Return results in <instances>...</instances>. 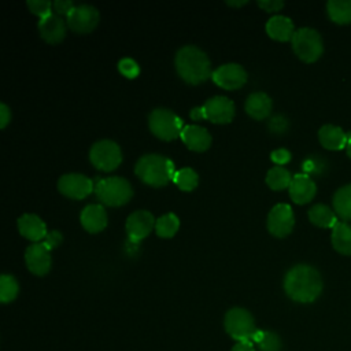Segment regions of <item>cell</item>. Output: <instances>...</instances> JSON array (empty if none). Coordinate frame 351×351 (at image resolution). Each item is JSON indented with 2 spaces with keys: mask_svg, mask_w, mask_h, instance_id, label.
<instances>
[{
  "mask_svg": "<svg viewBox=\"0 0 351 351\" xmlns=\"http://www.w3.org/2000/svg\"><path fill=\"white\" fill-rule=\"evenodd\" d=\"M95 193L97 199L107 206H122L133 196L130 182L119 176H111L97 180L95 184Z\"/></svg>",
  "mask_w": 351,
  "mask_h": 351,
  "instance_id": "277c9868",
  "label": "cell"
},
{
  "mask_svg": "<svg viewBox=\"0 0 351 351\" xmlns=\"http://www.w3.org/2000/svg\"><path fill=\"white\" fill-rule=\"evenodd\" d=\"M289 196L298 204H304L313 200L317 192L315 182L307 174H295L289 184Z\"/></svg>",
  "mask_w": 351,
  "mask_h": 351,
  "instance_id": "e0dca14e",
  "label": "cell"
},
{
  "mask_svg": "<svg viewBox=\"0 0 351 351\" xmlns=\"http://www.w3.org/2000/svg\"><path fill=\"white\" fill-rule=\"evenodd\" d=\"M204 119H208L215 123L230 122L234 117V103L222 95L210 97L203 106Z\"/></svg>",
  "mask_w": 351,
  "mask_h": 351,
  "instance_id": "4fadbf2b",
  "label": "cell"
},
{
  "mask_svg": "<svg viewBox=\"0 0 351 351\" xmlns=\"http://www.w3.org/2000/svg\"><path fill=\"white\" fill-rule=\"evenodd\" d=\"M178 75L189 84H200L211 77V63L207 53L196 45L181 47L174 58Z\"/></svg>",
  "mask_w": 351,
  "mask_h": 351,
  "instance_id": "7a4b0ae2",
  "label": "cell"
},
{
  "mask_svg": "<svg viewBox=\"0 0 351 351\" xmlns=\"http://www.w3.org/2000/svg\"><path fill=\"white\" fill-rule=\"evenodd\" d=\"M292 177L289 170H287L284 166H273L266 173V184L276 191L289 188V184L292 181Z\"/></svg>",
  "mask_w": 351,
  "mask_h": 351,
  "instance_id": "83f0119b",
  "label": "cell"
},
{
  "mask_svg": "<svg viewBox=\"0 0 351 351\" xmlns=\"http://www.w3.org/2000/svg\"><path fill=\"white\" fill-rule=\"evenodd\" d=\"M27 269L37 276H45L51 269V254L43 243H32L25 251Z\"/></svg>",
  "mask_w": 351,
  "mask_h": 351,
  "instance_id": "9a60e30c",
  "label": "cell"
},
{
  "mask_svg": "<svg viewBox=\"0 0 351 351\" xmlns=\"http://www.w3.org/2000/svg\"><path fill=\"white\" fill-rule=\"evenodd\" d=\"M58 189L67 197L84 199L95 189V185L90 178L81 173H66L59 177Z\"/></svg>",
  "mask_w": 351,
  "mask_h": 351,
  "instance_id": "8fae6325",
  "label": "cell"
},
{
  "mask_svg": "<svg viewBox=\"0 0 351 351\" xmlns=\"http://www.w3.org/2000/svg\"><path fill=\"white\" fill-rule=\"evenodd\" d=\"M225 330L237 341H251L256 332L254 317L243 307H233L226 311L223 319Z\"/></svg>",
  "mask_w": 351,
  "mask_h": 351,
  "instance_id": "52a82bcc",
  "label": "cell"
},
{
  "mask_svg": "<svg viewBox=\"0 0 351 351\" xmlns=\"http://www.w3.org/2000/svg\"><path fill=\"white\" fill-rule=\"evenodd\" d=\"M40 36L49 44L60 43L66 36V22L55 12L44 16L38 22Z\"/></svg>",
  "mask_w": 351,
  "mask_h": 351,
  "instance_id": "2e32d148",
  "label": "cell"
},
{
  "mask_svg": "<svg viewBox=\"0 0 351 351\" xmlns=\"http://www.w3.org/2000/svg\"><path fill=\"white\" fill-rule=\"evenodd\" d=\"M295 225V215L289 204L278 203L271 207L267 214V229L277 237L289 234Z\"/></svg>",
  "mask_w": 351,
  "mask_h": 351,
  "instance_id": "30bf717a",
  "label": "cell"
},
{
  "mask_svg": "<svg viewBox=\"0 0 351 351\" xmlns=\"http://www.w3.org/2000/svg\"><path fill=\"white\" fill-rule=\"evenodd\" d=\"M347 155L351 158V140H348V144H347Z\"/></svg>",
  "mask_w": 351,
  "mask_h": 351,
  "instance_id": "ee69618b",
  "label": "cell"
},
{
  "mask_svg": "<svg viewBox=\"0 0 351 351\" xmlns=\"http://www.w3.org/2000/svg\"><path fill=\"white\" fill-rule=\"evenodd\" d=\"M100 19L99 10L90 4L75 5L71 12L66 16L69 27L77 33H89L92 32Z\"/></svg>",
  "mask_w": 351,
  "mask_h": 351,
  "instance_id": "9c48e42d",
  "label": "cell"
},
{
  "mask_svg": "<svg viewBox=\"0 0 351 351\" xmlns=\"http://www.w3.org/2000/svg\"><path fill=\"white\" fill-rule=\"evenodd\" d=\"M266 33L277 41L292 40L295 33L293 22L285 15H273L266 22Z\"/></svg>",
  "mask_w": 351,
  "mask_h": 351,
  "instance_id": "7402d4cb",
  "label": "cell"
},
{
  "mask_svg": "<svg viewBox=\"0 0 351 351\" xmlns=\"http://www.w3.org/2000/svg\"><path fill=\"white\" fill-rule=\"evenodd\" d=\"M318 140L322 147L332 151L343 149L348 144V137L344 133V130L332 123H328L319 128Z\"/></svg>",
  "mask_w": 351,
  "mask_h": 351,
  "instance_id": "44dd1931",
  "label": "cell"
},
{
  "mask_svg": "<svg viewBox=\"0 0 351 351\" xmlns=\"http://www.w3.org/2000/svg\"><path fill=\"white\" fill-rule=\"evenodd\" d=\"M82 226L90 232L96 233L107 226V213L101 204H88L82 208L80 215Z\"/></svg>",
  "mask_w": 351,
  "mask_h": 351,
  "instance_id": "ffe728a7",
  "label": "cell"
},
{
  "mask_svg": "<svg viewBox=\"0 0 351 351\" xmlns=\"http://www.w3.org/2000/svg\"><path fill=\"white\" fill-rule=\"evenodd\" d=\"M89 159L95 167L103 171H110L118 167L122 162V152L115 141L103 138L92 144L89 149Z\"/></svg>",
  "mask_w": 351,
  "mask_h": 351,
  "instance_id": "ba28073f",
  "label": "cell"
},
{
  "mask_svg": "<svg viewBox=\"0 0 351 351\" xmlns=\"http://www.w3.org/2000/svg\"><path fill=\"white\" fill-rule=\"evenodd\" d=\"M245 111L255 119L266 118L273 107V101L270 96L265 92H252L248 95L245 100Z\"/></svg>",
  "mask_w": 351,
  "mask_h": 351,
  "instance_id": "603a6c76",
  "label": "cell"
},
{
  "mask_svg": "<svg viewBox=\"0 0 351 351\" xmlns=\"http://www.w3.org/2000/svg\"><path fill=\"white\" fill-rule=\"evenodd\" d=\"M118 70L126 78H136L140 74V66L132 58H122L118 62Z\"/></svg>",
  "mask_w": 351,
  "mask_h": 351,
  "instance_id": "d6a6232c",
  "label": "cell"
},
{
  "mask_svg": "<svg viewBox=\"0 0 351 351\" xmlns=\"http://www.w3.org/2000/svg\"><path fill=\"white\" fill-rule=\"evenodd\" d=\"M287 125H288L287 119L284 117H281V115H277V117L271 118V121H270V129L273 132H277V133L284 132L287 129Z\"/></svg>",
  "mask_w": 351,
  "mask_h": 351,
  "instance_id": "f35d334b",
  "label": "cell"
},
{
  "mask_svg": "<svg viewBox=\"0 0 351 351\" xmlns=\"http://www.w3.org/2000/svg\"><path fill=\"white\" fill-rule=\"evenodd\" d=\"M155 222L156 219L148 210H136L129 214L125 226L130 241L136 243L148 236L149 232L155 228Z\"/></svg>",
  "mask_w": 351,
  "mask_h": 351,
  "instance_id": "5bb4252c",
  "label": "cell"
},
{
  "mask_svg": "<svg viewBox=\"0 0 351 351\" xmlns=\"http://www.w3.org/2000/svg\"><path fill=\"white\" fill-rule=\"evenodd\" d=\"M29 10L38 15L40 19L52 14V1L49 0H27Z\"/></svg>",
  "mask_w": 351,
  "mask_h": 351,
  "instance_id": "836d02e7",
  "label": "cell"
},
{
  "mask_svg": "<svg viewBox=\"0 0 351 351\" xmlns=\"http://www.w3.org/2000/svg\"><path fill=\"white\" fill-rule=\"evenodd\" d=\"M134 173L145 184L162 186L174 178L176 170L171 159L159 154H147L136 162Z\"/></svg>",
  "mask_w": 351,
  "mask_h": 351,
  "instance_id": "3957f363",
  "label": "cell"
},
{
  "mask_svg": "<svg viewBox=\"0 0 351 351\" xmlns=\"http://www.w3.org/2000/svg\"><path fill=\"white\" fill-rule=\"evenodd\" d=\"M251 341L258 346L261 351H280L281 350V340L277 333L271 330H261L256 329Z\"/></svg>",
  "mask_w": 351,
  "mask_h": 351,
  "instance_id": "f1b7e54d",
  "label": "cell"
},
{
  "mask_svg": "<svg viewBox=\"0 0 351 351\" xmlns=\"http://www.w3.org/2000/svg\"><path fill=\"white\" fill-rule=\"evenodd\" d=\"M180 228V219L174 213H166L156 218L155 232L160 237H171Z\"/></svg>",
  "mask_w": 351,
  "mask_h": 351,
  "instance_id": "f546056e",
  "label": "cell"
},
{
  "mask_svg": "<svg viewBox=\"0 0 351 351\" xmlns=\"http://www.w3.org/2000/svg\"><path fill=\"white\" fill-rule=\"evenodd\" d=\"M293 52L303 62H315L324 52V43L319 33L311 27H300L295 30L291 40Z\"/></svg>",
  "mask_w": 351,
  "mask_h": 351,
  "instance_id": "5b68a950",
  "label": "cell"
},
{
  "mask_svg": "<svg viewBox=\"0 0 351 351\" xmlns=\"http://www.w3.org/2000/svg\"><path fill=\"white\" fill-rule=\"evenodd\" d=\"M326 11L332 22L337 25L351 23V0H329Z\"/></svg>",
  "mask_w": 351,
  "mask_h": 351,
  "instance_id": "484cf974",
  "label": "cell"
},
{
  "mask_svg": "<svg viewBox=\"0 0 351 351\" xmlns=\"http://www.w3.org/2000/svg\"><path fill=\"white\" fill-rule=\"evenodd\" d=\"M191 118L195 119V121H200V119H204V112H203V108L202 106L200 107H193L189 112Z\"/></svg>",
  "mask_w": 351,
  "mask_h": 351,
  "instance_id": "b9f144b4",
  "label": "cell"
},
{
  "mask_svg": "<svg viewBox=\"0 0 351 351\" xmlns=\"http://www.w3.org/2000/svg\"><path fill=\"white\" fill-rule=\"evenodd\" d=\"M173 181L176 185L182 191H192L195 186H197L199 176L192 167H181L176 170Z\"/></svg>",
  "mask_w": 351,
  "mask_h": 351,
  "instance_id": "4dcf8cb0",
  "label": "cell"
},
{
  "mask_svg": "<svg viewBox=\"0 0 351 351\" xmlns=\"http://www.w3.org/2000/svg\"><path fill=\"white\" fill-rule=\"evenodd\" d=\"M333 208L339 218L351 219V184L340 186L333 195Z\"/></svg>",
  "mask_w": 351,
  "mask_h": 351,
  "instance_id": "4316f807",
  "label": "cell"
},
{
  "mask_svg": "<svg viewBox=\"0 0 351 351\" xmlns=\"http://www.w3.org/2000/svg\"><path fill=\"white\" fill-rule=\"evenodd\" d=\"M74 7L75 5L71 0H55V1H52V8H53L55 14H58V15H66L67 16Z\"/></svg>",
  "mask_w": 351,
  "mask_h": 351,
  "instance_id": "e575fe53",
  "label": "cell"
},
{
  "mask_svg": "<svg viewBox=\"0 0 351 351\" xmlns=\"http://www.w3.org/2000/svg\"><path fill=\"white\" fill-rule=\"evenodd\" d=\"M332 245L341 255H351V225L337 222L332 228Z\"/></svg>",
  "mask_w": 351,
  "mask_h": 351,
  "instance_id": "cb8c5ba5",
  "label": "cell"
},
{
  "mask_svg": "<svg viewBox=\"0 0 351 351\" xmlns=\"http://www.w3.org/2000/svg\"><path fill=\"white\" fill-rule=\"evenodd\" d=\"M230 351H255L252 341H237Z\"/></svg>",
  "mask_w": 351,
  "mask_h": 351,
  "instance_id": "60d3db41",
  "label": "cell"
},
{
  "mask_svg": "<svg viewBox=\"0 0 351 351\" xmlns=\"http://www.w3.org/2000/svg\"><path fill=\"white\" fill-rule=\"evenodd\" d=\"M270 159L277 166H282V165H285V163H288L291 160V152L287 148H277V149L271 151Z\"/></svg>",
  "mask_w": 351,
  "mask_h": 351,
  "instance_id": "d590c367",
  "label": "cell"
},
{
  "mask_svg": "<svg viewBox=\"0 0 351 351\" xmlns=\"http://www.w3.org/2000/svg\"><path fill=\"white\" fill-rule=\"evenodd\" d=\"M258 5L261 8H263L265 11L273 12V11L281 10L284 7V1H281V0H259Z\"/></svg>",
  "mask_w": 351,
  "mask_h": 351,
  "instance_id": "74e56055",
  "label": "cell"
},
{
  "mask_svg": "<svg viewBox=\"0 0 351 351\" xmlns=\"http://www.w3.org/2000/svg\"><path fill=\"white\" fill-rule=\"evenodd\" d=\"M287 295L299 303L314 302L322 291V278L318 270L310 265H295L284 277Z\"/></svg>",
  "mask_w": 351,
  "mask_h": 351,
  "instance_id": "6da1fadb",
  "label": "cell"
},
{
  "mask_svg": "<svg viewBox=\"0 0 351 351\" xmlns=\"http://www.w3.org/2000/svg\"><path fill=\"white\" fill-rule=\"evenodd\" d=\"M247 3V0H239V1H226V4H229V5H243V4H245Z\"/></svg>",
  "mask_w": 351,
  "mask_h": 351,
  "instance_id": "7bdbcfd3",
  "label": "cell"
},
{
  "mask_svg": "<svg viewBox=\"0 0 351 351\" xmlns=\"http://www.w3.org/2000/svg\"><path fill=\"white\" fill-rule=\"evenodd\" d=\"M148 125L151 132L162 140H173L181 136L184 129L181 118L169 108H155L149 112Z\"/></svg>",
  "mask_w": 351,
  "mask_h": 351,
  "instance_id": "8992f818",
  "label": "cell"
},
{
  "mask_svg": "<svg viewBox=\"0 0 351 351\" xmlns=\"http://www.w3.org/2000/svg\"><path fill=\"white\" fill-rule=\"evenodd\" d=\"M181 138L192 151H206L211 145L210 132L200 125H185L181 132Z\"/></svg>",
  "mask_w": 351,
  "mask_h": 351,
  "instance_id": "ac0fdd59",
  "label": "cell"
},
{
  "mask_svg": "<svg viewBox=\"0 0 351 351\" xmlns=\"http://www.w3.org/2000/svg\"><path fill=\"white\" fill-rule=\"evenodd\" d=\"M18 229L22 236L32 241L44 240L47 236V225L45 222L36 214L26 213L18 218Z\"/></svg>",
  "mask_w": 351,
  "mask_h": 351,
  "instance_id": "d6986e66",
  "label": "cell"
},
{
  "mask_svg": "<svg viewBox=\"0 0 351 351\" xmlns=\"http://www.w3.org/2000/svg\"><path fill=\"white\" fill-rule=\"evenodd\" d=\"M19 291L18 281L11 274H1L0 277V300L1 303L12 302Z\"/></svg>",
  "mask_w": 351,
  "mask_h": 351,
  "instance_id": "1f68e13d",
  "label": "cell"
},
{
  "mask_svg": "<svg viewBox=\"0 0 351 351\" xmlns=\"http://www.w3.org/2000/svg\"><path fill=\"white\" fill-rule=\"evenodd\" d=\"M308 219L311 221V223L319 228H333L339 222L335 210L321 203L314 204L308 210Z\"/></svg>",
  "mask_w": 351,
  "mask_h": 351,
  "instance_id": "d4e9b609",
  "label": "cell"
},
{
  "mask_svg": "<svg viewBox=\"0 0 351 351\" xmlns=\"http://www.w3.org/2000/svg\"><path fill=\"white\" fill-rule=\"evenodd\" d=\"M11 119V111L5 103H0V128H5Z\"/></svg>",
  "mask_w": 351,
  "mask_h": 351,
  "instance_id": "ab89813d",
  "label": "cell"
},
{
  "mask_svg": "<svg viewBox=\"0 0 351 351\" xmlns=\"http://www.w3.org/2000/svg\"><path fill=\"white\" fill-rule=\"evenodd\" d=\"M62 240H63V236H62V233L59 232V230H51V232H48L47 233V236L44 237V241H43V244L51 251L52 248H55V247H58L60 243H62Z\"/></svg>",
  "mask_w": 351,
  "mask_h": 351,
  "instance_id": "8d00e7d4",
  "label": "cell"
},
{
  "mask_svg": "<svg viewBox=\"0 0 351 351\" xmlns=\"http://www.w3.org/2000/svg\"><path fill=\"white\" fill-rule=\"evenodd\" d=\"M247 77L248 75L245 69L234 62L221 64L211 74L213 81L223 89H237L243 86L247 81Z\"/></svg>",
  "mask_w": 351,
  "mask_h": 351,
  "instance_id": "7c38bea8",
  "label": "cell"
}]
</instances>
